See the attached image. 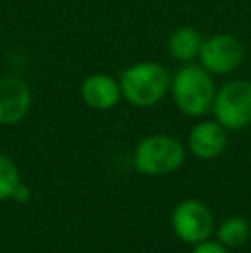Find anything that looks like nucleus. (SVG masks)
I'll list each match as a JSON object with an SVG mask.
<instances>
[{
  "label": "nucleus",
  "instance_id": "obj_1",
  "mask_svg": "<svg viewBox=\"0 0 251 253\" xmlns=\"http://www.w3.org/2000/svg\"><path fill=\"white\" fill-rule=\"evenodd\" d=\"M171 93L174 103L184 116L201 117L208 114L217 93L214 74L201 64H182L171 78Z\"/></svg>",
  "mask_w": 251,
  "mask_h": 253
},
{
  "label": "nucleus",
  "instance_id": "obj_2",
  "mask_svg": "<svg viewBox=\"0 0 251 253\" xmlns=\"http://www.w3.org/2000/svg\"><path fill=\"white\" fill-rule=\"evenodd\" d=\"M171 78L169 71L160 62L141 60L131 64L119 78L122 98L140 109L153 107L171 91Z\"/></svg>",
  "mask_w": 251,
  "mask_h": 253
},
{
  "label": "nucleus",
  "instance_id": "obj_3",
  "mask_svg": "<svg viewBox=\"0 0 251 253\" xmlns=\"http://www.w3.org/2000/svg\"><path fill=\"white\" fill-rule=\"evenodd\" d=\"M134 167L146 176H165L184 164L186 148L178 138L153 134L138 143L134 150Z\"/></svg>",
  "mask_w": 251,
  "mask_h": 253
},
{
  "label": "nucleus",
  "instance_id": "obj_4",
  "mask_svg": "<svg viewBox=\"0 0 251 253\" xmlns=\"http://www.w3.org/2000/svg\"><path fill=\"white\" fill-rule=\"evenodd\" d=\"M215 121L225 129L239 131L251 124V81L231 80L217 90L212 105Z\"/></svg>",
  "mask_w": 251,
  "mask_h": 253
},
{
  "label": "nucleus",
  "instance_id": "obj_5",
  "mask_svg": "<svg viewBox=\"0 0 251 253\" xmlns=\"http://www.w3.org/2000/svg\"><path fill=\"white\" fill-rule=\"evenodd\" d=\"M200 64L214 76L231 74L245 59V45L231 33H218L203 38L200 48Z\"/></svg>",
  "mask_w": 251,
  "mask_h": 253
},
{
  "label": "nucleus",
  "instance_id": "obj_6",
  "mask_svg": "<svg viewBox=\"0 0 251 253\" xmlns=\"http://www.w3.org/2000/svg\"><path fill=\"white\" fill-rule=\"evenodd\" d=\"M172 229L184 243L198 245L207 241L214 231V215L200 200H184L172 212Z\"/></svg>",
  "mask_w": 251,
  "mask_h": 253
},
{
  "label": "nucleus",
  "instance_id": "obj_7",
  "mask_svg": "<svg viewBox=\"0 0 251 253\" xmlns=\"http://www.w3.org/2000/svg\"><path fill=\"white\" fill-rule=\"evenodd\" d=\"M31 109V88L23 78L5 76L0 80V124L12 126L28 116Z\"/></svg>",
  "mask_w": 251,
  "mask_h": 253
},
{
  "label": "nucleus",
  "instance_id": "obj_8",
  "mask_svg": "<svg viewBox=\"0 0 251 253\" xmlns=\"http://www.w3.org/2000/svg\"><path fill=\"white\" fill-rule=\"evenodd\" d=\"M81 98L95 110H110L122 100L121 83L110 74H90L81 84Z\"/></svg>",
  "mask_w": 251,
  "mask_h": 253
},
{
  "label": "nucleus",
  "instance_id": "obj_9",
  "mask_svg": "<svg viewBox=\"0 0 251 253\" xmlns=\"http://www.w3.org/2000/svg\"><path fill=\"white\" fill-rule=\"evenodd\" d=\"M227 147V129L217 121H201L188 136V148L198 159L210 160L218 157Z\"/></svg>",
  "mask_w": 251,
  "mask_h": 253
},
{
  "label": "nucleus",
  "instance_id": "obj_10",
  "mask_svg": "<svg viewBox=\"0 0 251 253\" xmlns=\"http://www.w3.org/2000/svg\"><path fill=\"white\" fill-rule=\"evenodd\" d=\"M200 31L194 30L193 26H179L171 33L167 40V50L174 60L181 64H189L200 55L201 48Z\"/></svg>",
  "mask_w": 251,
  "mask_h": 253
},
{
  "label": "nucleus",
  "instance_id": "obj_11",
  "mask_svg": "<svg viewBox=\"0 0 251 253\" xmlns=\"http://www.w3.org/2000/svg\"><path fill=\"white\" fill-rule=\"evenodd\" d=\"M251 227L248 220L243 217H229L218 226L217 241L227 248H238L248 241Z\"/></svg>",
  "mask_w": 251,
  "mask_h": 253
},
{
  "label": "nucleus",
  "instance_id": "obj_12",
  "mask_svg": "<svg viewBox=\"0 0 251 253\" xmlns=\"http://www.w3.org/2000/svg\"><path fill=\"white\" fill-rule=\"evenodd\" d=\"M21 184V174L16 164L9 157L0 155V200L14 198Z\"/></svg>",
  "mask_w": 251,
  "mask_h": 253
},
{
  "label": "nucleus",
  "instance_id": "obj_13",
  "mask_svg": "<svg viewBox=\"0 0 251 253\" xmlns=\"http://www.w3.org/2000/svg\"><path fill=\"white\" fill-rule=\"evenodd\" d=\"M191 253H229L227 247H224L222 243H218V241H201V243L194 245L193 252Z\"/></svg>",
  "mask_w": 251,
  "mask_h": 253
},
{
  "label": "nucleus",
  "instance_id": "obj_14",
  "mask_svg": "<svg viewBox=\"0 0 251 253\" xmlns=\"http://www.w3.org/2000/svg\"><path fill=\"white\" fill-rule=\"evenodd\" d=\"M28 197H30V191L26 190V186H23V184H21L19 190H17L16 195H14V198H16L17 202H24Z\"/></svg>",
  "mask_w": 251,
  "mask_h": 253
},
{
  "label": "nucleus",
  "instance_id": "obj_15",
  "mask_svg": "<svg viewBox=\"0 0 251 253\" xmlns=\"http://www.w3.org/2000/svg\"><path fill=\"white\" fill-rule=\"evenodd\" d=\"M0 45H2V38H0Z\"/></svg>",
  "mask_w": 251,
  "mask_h": 253
}]
</instances>
